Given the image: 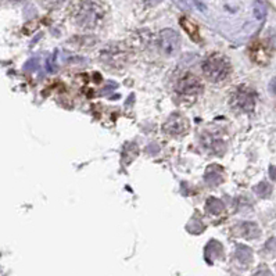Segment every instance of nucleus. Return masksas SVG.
Returning a JSON list of instances; mask_svg holds the SVG:
<instances>
[{"mask_svg": "<svg viewBox=\"0 0 276 276\" xmlns=\"http://www.w3.org/2000/svg\"><path fill=\"white\" fill-rule=\"evenodd\" d=\"M266 14V7L265 5L261 2V0H257L254 3V16L258 18V20H262Z\"/></svg>", "mask_w": 276, "mask_h": 276, "instance_id": "15", "label": "nucleus"}, {"mask_svg": "<svg viewBox=\"0 0 276 276\" xmlns=\"http://www.w3.org/2000/svg\"><path fill=\"white\" fill-rule=\"evenodd\" d=\"M163 131L169 136H182L189 131V121L182 114L174 113L164 124Z\"/></svg>", "mask_w": 276, "mask_h": 276, "instance_id": "6", "label": "nucleus"}, {"mask_svg": "<svg viewBox=\"0 0 276 276\" xmlns=\"http://www.w3.org/2000/svg\"><path fill=\"white\" fill-rule=\"evenodd\" d=\"M180 24H182V26L186 29V32L192 36V39L199 41V29H197V26H196L193 22H190L188 18H182V20H180Z\"/></svg>", "mask_w": 276, "mask_h": 276, "instance_id": "13", "label": "nucleus"}, {"mask_svg": "<svg viewBox=\"0 0 276 276\" xmlns=\"http://www.w3.org/2000/svg\"><path fill=\"white\" fill-rule=\"evenodd\" d=\"M224 180V172L218 165H211L210 168H207L205 172V182L210 186H217Z\"/></svg>", "mask_w": 276, "mask_h": 276, "instance_id": "8", "label": "nucleus"}, {"mask_svg": "<svg viewBox=\"0 0 276 276\" xmlns=\"http://www.w3.org/2000/svg\"><path fill=\"white\" fill-rule=\"evenodd\" d=\"M205 210L212 215H220L225 210V205H224V203H222L221 200L215 199V197H210V199L207 200Z\"/></svg>", "mask_w": 276, "mask_h": 276, "instance_id": "10", "label": "nucleus"}, {"mask_svg": "<svg viewBox=\"0 0 276 276\" xmlns=\"http://www.w3.org/2000/svg\"><path fill=\"white\" fill-rule=\"evenodd\" d=\"M180 46V38L174 29H164L159 35V47L163 54L171 57L176 54Z\"/></svg>", "mask_w": 276, "mask_h": 276, "instance_id": "5", "label": "nucleus"}, {"mask_svg": "<svg viewBox=\"0 0 276 276\" xmlns=\"http://www.w3.org/2000/svg\"><path fill=\"white\" fill-rule=\"evenodd\" d=\"M183 5H186L189 9H195L199 11H205V6L200 0H180Z\"/></svg>", "mask_w": 276, "mask_h": 276, "instance_id": "16", "label": "nucleus"}, {"mask_svg": "<svg viewBox=\"0 0 276 276\" xmlns=\"http://www.w3.org/2000/svg\"><path fill=\"white\" fill-rule=\"evenodd\" d=\"M203 74L210 82H222L229 77L230 64L221 54H211L203 63Z\"/></svg>", "mask_w": 276, "mask_h": 276, "instance_id": "2", "label": "nucleus"}, {"mask_svg": "<svg viewBox=\"0 0 276 276\" xmlns=\"http://www.w3.org/2000/svg\"><path fill=\"white\" fill-rule=\"evenodd\" d=\"M203 146H204L205 150H208V151L215 154L224 153V150H225V144L222 143L221 140L211 138V136H207V135L203 136Z\"/></svg>", "mask_w": 276, "mask_h": 276, "instance_id": "9", "label": "nucleus"}, {"mask_svg": "<svg viewBox=\"0 0 276 276\" xmlns=\"http://www.w3.org/2000/svg\"><path fill=\"white\" fill-rule=\"evenodd\" d=\"M43 2H45L49 7H58V6H62L66 0H43Z\"/></svg>", "mask_w": 276, "mask_h": 276, "instance_id": "18", "label": "nucleus"}, {"mask_svg": "<svg viewBox=\"0 0 276 276\" xmlns=\"http://www.w3.org/2000/svg\"><path fill=\"white\" fill-rule=\"evenodd\" d=\"M10 2H14V3H20V2H24V0H10Z\"/></svg>", "mask_w": 276, "mask_h": 276, "instance_id": "23", "label": "nucleus"}, {"mask_svg": "<svg viewBox=\"0 0 276 276\" xmlns=\"http://www.w3.org/2000/svg\"><path fill=\"white\" fill-rule=\"evenodd\" d=\"M256 93L253 89L246 86H240L236 89L230 96V106L236 111L240 113H251L256 107Z\"/></svg>", "mask_w": 276, "mask_h": 276, "instance_id": "3", "label": "nucleus"}, {"mask_svg": "<svg viewBox=\"0 0 276 276\" xmlns=\"http://www.w3.org/2000/svg\"><path fill=\"white\" fill-rule=\"evenodd\" d=\"M205 256L208 260H211L212 257L214 258H218V257L222 256V246L218 243V241H210V244L207 246V249H205Z\"/></svg>", "mask_w": 276, "mask_h": 276, "instance_id": "12", "label": "nucleus"}, {"mask_svg": "<svg viewBox=\"0 0 276 276\" xmlns=\"http://www.w3.org/2000/svg\"><path fill=\"white\" fill-rule=\"evenodd\" d=\"M269 176H271V179L276 180V167H271V168H269Z\"/></svg>", "mask_w": 276, "mask_h": 276, "instance_id": "21", "label": "nucleus"}, {"mask_svg": "<svg viewBox=\"0 0 276 276\" xmlns=\"http://www.w3.org/2000/svg\"><path fill=\"white\" fill-rule=\"evenodd\" d=\"M265 251L271 256H276V237H271L265 243Z\"/></svg>", "mask_w": 276, "mask_h": 276, "instance_id": "17", "label": "nucleus"}, {"mask_svg": "<svg viewBox=\"0 0 276 276\" xmlns=\"http://www.w3.org/2000/svg\"><path fill=\"white\" fill-rule=\"evenodd\" d=\"M106 10L98 0H78L72 6V18L79 28L95 29L102 24Z\"/></svg>", "mask_w": 276, "mask_h": 276, "instance_id": "1", "label": "nucleus"}, {"mask_svg": "<svg viewBox=\"0 0 276 276\" xmlns=\"http://www.w3.org/2000/svg\"><path fill=\"white\" fill-rule=\"evenodd\" d=\"M175 90L178 93V96L183 100H193L197 98L201 90H203V85L196 75L193 74H185L183 77L179 78L176 85H175Z\"/></svg>", "mask_w": 276, "mask_h": 276, "instance_id": "4", "label": "nucleus"}, {"mask_svg": "<svg viewBox=\"0 0 276 276\" xmlns=\"http://www.w3.org/2000/svg\"><path fill=\"white\" fill-rule=\"evenodd\" d=\"M143 2L148 6H156V5H160V3H161L163 0H143Z\"/></svg>", "mask_w": 276, "mask_h": 276, "instance_id": "20", "label": "nucleus"}, {"mask_svg": "<svg viewBox=\"0 0 276 276\" xmlns=\"http://www.w3.org/2000/svg\"><path fill=\"white\" fill-rule=\"evenodd\" d=\"M236 230H237L239 236L246 237V239H256L261 233L260 228L254 222H243L236 228Z\"/></svg>", "mask_w": 276, "mask_h": 276, "instance_id": "7", "label": "nucleus"}, {"mask_svg": "<svg viewBox=\"0 0 276 276\" xmlns=\"http://www.w3.org/2000/svg\"><path fill=\"white\" fill-rule=\"evenodd\" d=\"M254 190H256V193L260 197H262V199H266V197H269L272 193V186L268 182H260V183L257 185L256 188H254Z\"/></svg>", "mask_w": 276, "mask_h": 276, "instance_id": "14", "label": "nucleus"}, {"mask_svg": "<svg viewBox=\"0 0 276 276\" xmlns=\"http://www.w3.org/2000/svg\"><path fill=\"white\" fill-rule=\"evenodd\" d=\"M256 276H272V273L269 271H261Z\"/></svg>", "mask_w": 276, "mask_h": 276, "instance_id": "22", "label": "nucleus"}, {"mask_svg": "<svg viewBox=\"0 0 276 276\" xmlns=\"http://www.w3.org/2000/svg\"><path fill=\"white\" fill-rule=\"evenodd\" d=\"M236 258L240 261L241 264L247 265L253 260V251L247 246H237V249H236Z\"/></svg>", "mask_w": 276, "mask_h": 276, "instance_id": "11", "label": "nucleus"}, {"mask_svg": "<svg viewBox=\"0 0 276 276\" xmlns=\"http://www.w3.org/2000/svg\"><path fill=\"white\" fill-rule=\"evenodd\" d=\"M269 92H271L272 95H276V77L269 82Z\"/></svg>", "mask_w": 276, "mask_h": 276, "instance_id": "19", "label": "nucleus"}]
</instances>
